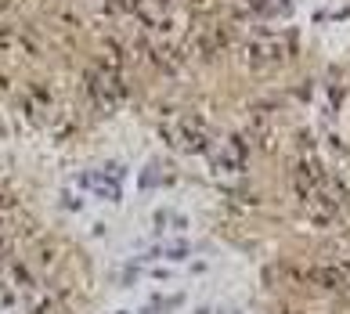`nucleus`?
Masks as SVG:
<instances>
[{
    "label": "nucleus",
    "instance_id": "1",
    "mask_svg": "<svg viewBox=\"0 0 350 314\" xmlns=\"http://www.w3.org/2000/svg\"><path fill=\"white\" fill-rule=\"evenodd\" d=\"M120 73H123L120 55H116V47H109V51H105V58L94 62V65H90V73H87V90H90V98H98L101 105L120 101V94H123Z\"/></svg>",
    "mask_w": 350,
    "mask_h": 314
}]
</instances>
